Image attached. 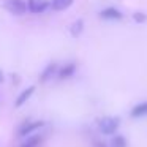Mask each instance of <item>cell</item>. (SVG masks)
<instances>
[{"label":"cell","mask_w":147,"mask_h":147,"mask_svg":"<svg viewBox=\"0 0 147 147\" xmlns=\"http://www.w3.org/2000/svg\"><path fill=\"white\" fill-rule=\"evenodd\" d=\"M119 125H120V120L117 117H103L98 120V128L103 134H114Z\"/></svg>","instance_id":"1"},{"label":"cell","mask_w":147,"mask_h":147,"mask_svg":"<svg viewBox=\"0 0 147 147\" xmlns=\"http://www.w3.org/2000/svg\"><path fill=\"white\" fill-rule=\"evenodd\" d=\"M43 127H45V122H43V120H30V122H26V123H22L19 127L18 136L27 138V136H30V134L36 133V131H38L40 128H43Z\"/></svg>","instance_id":"2"},{"label":"cell","mask_w":147,"mask_h":147,"mask_svg":"<svg viewBox=\"0 0 147 147\" xmlns=\"http://www.w3.org/2000/svg\"><path fill=\"white\" fill-rule=\"evenodd\" d=\"M7 10L14 16H22L27 11V3L22 0H8L7 2Z\"/></svg>","instance_id":"3"},{"label":"cell","mask_w":147,"mask_h":147,"mask_svg":"<svg viewBox=\"0 0 147 147\" xmlns=\"http://www.w3.org/2000/svg\"><path fill=\"white\" fill-rule=\"evenodd\" d=\"M49 7L48 0H27V10L33 14H40Z\"/></svg>","instance_id":"4"},{"label":"cell","mask_w":147,"mask_h":147,"mask_svg":"<svg viewBox=\"0 0 147 147\" xmlns=\"http://www.w3.org/2000/svg\"><path fill=\"white\" fill-rule=\"evenodd\" d=\"M100 18L101 19H106V21H120L123 18V14L114 7H109V8H105V10L100 13Z\"/></svg>","instance_id":"5"},{"label":"cell","mask_w":147,"mask_h":147,"mask_svg":"<svg viewBox=\"0 0 147 147\" xmlns=\"http://www.w3.org/2000/svg\"><path fill=\"white\" fill-rule=\"evenodd\" d=\"M33 92H35V87L33 86H30V87H27L26 90H22V92L19 93V96L16 98V101H14V106H16V108H21L22 105H26L30 100V96L33 95Z\"/></svg>","instance_id":"6"},{"label":"cell","mask_w":147,"mask_h":147,"mask_svg":"<svg viewBox=\"0 0 147 147\" xmlns=\"http://www.w3.org/2000/svg\"><path fill=\"white\" fill-rule=\"evenodd\" d=\"M59 71V67L57 63H49L48 67L43 70V73L40 74V82H48L49 79H51L52 76H54L55 73Z\"/></svg>","instance_id":"7"},{"label":"cell","mask_w":147,"mask_h":147,"mask_svg":"<svg viewBox=\"0 0 147 147\" xmlns=\"http://www.w3.org/2000/svg\"><path fill=\"white\" fill-rule=\"evenodd\" d=\"M43 142V134L33 133L30 136H27V139L21 144V147H40Z\"/></svg>","instance_id":"8"},{"label":"cell","mask_w":147,"mask_h":147,"mask_svg":"<svg viewBox=\"0 0 147 147\" xmlns=\"http://www.w3.org/2000/svg\"><path fill=\"white\" fill-rule=\"evenodd\" d=\"M74 71H76V65H74V63H67V65H63V67H62L60 70L57 71L59 79H68V78H71V76L74 74Z\"/></svg>","instance_id":"9"},{"label":"cell","mask_w":147,"mask_h":147,"mask_svg":"<svg viewBox=\"0 0 147 147\" xmlns=\"http://www.w3.org/2000/svg\"><path fill=\"white\" fill-rule=\"evenodd\" d=\"M71 3H73V0H52L51 7H52V10H55V11H63V10H67L68 7H71Z\"/></svg>","instance_id":"10"},{"label":"cell","mask_w":147,"mask_h":147,"mask_svg":"<svg viewBox=\"0 0 147 147\" xmlns=\"http://www.w3.org/2000/svg\"><path fill=\"white\" fill-rule=\"evenodd\" d=\"M144 115H147V101L139 103L131 109V117H144Z\"/></svg>","instance_id":"11"},{"label":"cell","mask_w":147,"mask_h":147,"mask_svg":"<svg viewBox=\"0 0 147 147\" xmlns=\"http://www.w3.org/2000/svg\"><path fill=\"white\" fill-rule=\"evenodd\" d=\"M109 146L111 147H127V139H125L122 134H115V136L111 138Z\"/></svg>","instance_id":"12"},{"label":"cell","mask_w":147,"mask_h":147,"mask_svg":"<svg viewBox=\"0 0 147 147\" xmlns=\"http://www.w3.org/2000/svg\"><path fill=\"white\" fill-rule=\"evenodd\" d=\"M82 29H84V21L82 19H78L76 22L71 26V35H73V36H79L81 32H82Z\"/></svg>","instance_id":"13"},{"label":"cell","mask_w":147,"mask_h":147,"mask_svg":"<svg viewBox=\"0 0 147 147\" xmlns=\"http://www.w3.org/2000/svg\"><path fill=\"white\" fill-rule=\"evenodd\" d=\"M133 19L136 21V22H144V21L147 19V16H146V14H142V13H134L133 14Z\"/></svg>","instance_id":"14"},{"label":"cell","mask_w":147,"mask_h":147,"mask_svg":"<svg viewBox=\"0 0 147 147\" xmlns=\"http://www.w3.org/2000/svg\"><path fill=\"white\" fill-rule=\"evenodd\" d=\"M95 147H106V146H105L103 142H100V141H96V142H95Z\"/></svg>","instance_id":"15"},{"label":"cell","mask_w":147,"mask_h":147,"mask_svg":"<svg viewBox=\"0 0 147 147\" xmlns=\"http://www.w3.org/2000/svg\"><path fill=\"white\" fill-rule=\"evenodd\" d=\"M2 81H3V73L0 71V82H2Z\"/></svg>","instance_id":"16"}]
</instances>
